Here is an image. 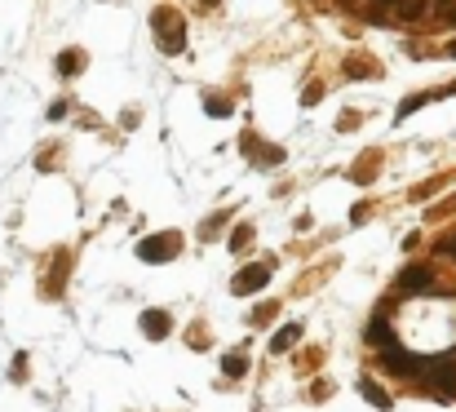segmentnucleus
I'll use <instances>...</instances> for the list:
<instances>
[{
    "label": "nucleus",
    "mask_w": 456,
    "mask_h": 412,
    "mask_svg": "<svg viewBox=\"0 0 456 412\" xmlns=\"http://www.w3.org/2000/svg\"><path fill=\"white\" fill-rule=\"evenodd\" d=\"M177 253H182V235L177 231H160V235H147L138 244V258L147 262V266H164V262H173Z\"/></svg>",
    "instance_id": "obj_1"
},
{
    "label": "nucleus",
    "mask_w": 456,
    "mask_h": 412,
    "mask_svg": "<svg viewBox=\"0 0 456 412\" xmlns=\"http://www.w3.org/2000/svg\"><path fill=\"white\" fill-rule=\"evenodd\" d=\"M151 27H155V35H160V49H164V54H182V49H186V27H182V18H177V14H169V9H155Z\"/></svg>",
    "instance_id": "obj_2"
},
{
    "label": "nucleus",
    "mask_w": 456,
    "mask_h": 412,
    "mask_svg": "<svg viewBox=\"0 0 456 412\" xmlns=\"http://www.w3.org/2000/svg\"><path fill=\"white\" fill-rule=\"evenodd\" d=\"M266 284H270V266L266 262H253V266H244V271L231 280V293L235 297H248V293H261Z\"/></svg>",
    "instance_id": "obj_3"
},
{
    "label": "nucleus",
    "mask_w": 456,
    "mask_h": 412,
    "mask_svg": "<svg viewBox=\"0 0 456 412\" xmlns=\"http://www.w3.org/2000/svg\"><path fill=\"white\" fill-rule=\"evenodd\" d=\"M416 372H421V381H425V386H434L439 395H452V390H456V363H452V359H439V363H421Z\"/></svg>",
    "instance_id": "obj_4"
},
{
    "label": "nucleus",
    "mask_w": 456,
    "mask_h": 412,
    "mask_svg": "<svg viewBox=\"0 0 456 412\" xmlns=\"http://www.w3.org/2000/svg\"><path fill=\"white\" fill-rule=\"evenodd\" d=\"M142 333H147V342H164L173 328V319H169V310H142Z\"/></svg>",
    "instance_id": "obj_5"
},
{
    "label": "nucleus",
    "mask_w": 456,
    "mask_h": 412,
    "mask_svg": "<svg viewBox=\"0 0 456 412\" xmlns=\"http://www.w3.org/2000/svg\"><path fill=\"white\" fill-rule=\"evenodd\" d=\"M430 284H434L430 266H407V271L399 275V288H403V293H416V288H430Z\"/></svg>",
    "instance_id": "obj_6"
},
{
    "label": "nucleus",
    "mask_w": 456,
    "mask_h": 412,
    "mask_svg": "<svg viewBox=\"0 0 456 412\" xmlns=\"http://www.w3.org/2000/svg\"><path fill=\"white\" fill-rule=\"evenodd\" d=\"M297 342H302V324H284V328L270 337V355H284V350H293Z\"/></svg>",
    "instance_id": "obj_7"
},
{
    "label": "nucleus",
    "mask_w": 456,
    "mask_h": 412,
    "mask_svg": "<svg viewBox=\"0 0 456 412\" xmlns=\"http://www.w3.org/2000/svg\"><path fill=\"white\" fill-rule=\"evenodd\" d=\"M359 395H364L372 408H381V412H390V404H394V399H390L386 390H381V386L372 381V377H364V381H359Z\"/></svg>",
    "instance_id": "obj_8"
},
{
    "label": "nucleus",
    "mask_w": 456,
    "mask_h": 412,
    "mask_svg": "<svg viewBox=\"0 0 456 412\" xmlns=\"http://www.w3.org/2000/svg\"><path fill=\"white\" fill-rule=\"evenodd\" d=\"M222 372H226V377H244V372H248V355H244V350H226V355H222Z\"/></svg>",
    "instance_id": "obj_9"
},
{
    "label": "nucleus",
    "mask_w": 456,
    "mask_h": 412,
    "mask_svg": "<svg viewBox=\"0 0 456 412\" xmlns=\"http://www.w3.org/2000/svg\"><path fill=\"white\" fill-rule=\"evenodd\" d=\"M80 71H85V54H80V49L58 54V76H80Z\"/></svg>",
    "instance_id": "obj_10"
},
{
    "label": "nucleus",
    "mask_w": 456,
    "mask_h": 412,
    "mask_svg": "<svg viewBox=\"0 0 456 412\" xmlns=\"http://www.w3.org/2000/svg\"><path fill=\"white\" fill-rule=\"evenodd\" d=\"M368 342H372V346H381V350H386V346H394V333H390V324H386V319H377V324L368 328Z\"/></svg>",
    "instance_id": "obj_11"
},
{
    "label": "nucleus",
    "mask_w": 456,
    "mask_h": 412,
    "mask_svg": "<svg viewBox=\"0 0 456 412\" xmlns=\"http://www.w3.org/2000/svg\"><path fill=\"white\" fill-rule=\"evenodd\" d=\"M204 111H209L213 120H226V116H231V102L218 98V93H209V98H204Z\"/></svg>",
    "instance_id": "obj_12"
},
{
    "label": "nucleus",
    "mask_w": 456,
    "mask_h": 412,
    "mask_svg": "<svg viewBox=\"0 0 456 412\" xmlns=\"http://www.w3.org/2000/svg\"><path fill=\"white\" fill-rule=\"evenodd\" d=\"M244 244H253V226H248V222H244V226H235V231H231V248L239 253Z\"/></svg>",
    "instance_id": "obj_13"
},
{
    "label": "nucleus",
    "mask_w": 456,
    "mask_h": 412,
    "mask_svg": "<svg viewBox=\"0 0 456 412\" xmlns=\"http://www.w3.org/2000/svg\"><path fill=\"white\" fill-rule=\"evenodd\" d=\"M425 102H430L425 93H416V98H403V102H399V120H407V116L416 111V106H425Z\"/></svg>",
    "instance_id": "obj_14"
},
{
    "label": "nucleus",
    "mask_w": 456,
    "mask_h": 412,
    "mask_svg": "<svg viewBox=\"0 0 456 412\" xmlns=\"http://www.w3.org/2000/svg\"><path fill=\"white\" fill-rule=\"evenodd\" d=\"M266 319H275V301H261L253 310V324H266Z\"/></svg>",
    "instance_id": "obj_15"
},
{
    "label": "nucleus",
    "mask_w": 456,
    "mask_h": 412,
    "mask_svg": "<svg viewBox=\"0 0 456 412\" xmlns=\"http://www.w3.org/2000/svg\"><path fill=\"white\" fill-rule=\"evenodd\" d=\"M439 258H456V235H448V239H439Z\"/></svg>",
    "instance_id": "obj_16"
},
{
    "label": "nucleus",
    "mask_w": 456,
    "mask_h": 412,
    "mask_svg": "<svg viewBox=\"0 0 456 412\" xmlns=\"http://www.w3.org/2000/svg\"><path fill=\"white\" fill-rule=\"evenodd\" d=\"M323 98V89H319V84H310V89H302V102L310 106V102H319Z\"/></svg>",
    "instance_id": "obj_17"
},
{
    "label": "nucleus",
    "mask_w": 456,
    "mask_h": 412,
    "mask_svg": "<svg viewBox=\"0 0 456 412\" xmlns=\"http://www.w3.org/2000/svg\"><path fill=\"white\" fill-rule=\"evenodd\" d=\"M448 54H452V58H456V40H452V45H448Z\"/></svg>",
    "instance_id": "obj_18"
}]
</instances>
